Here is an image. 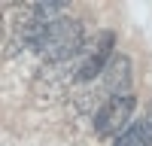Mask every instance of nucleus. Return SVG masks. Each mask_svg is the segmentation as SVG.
Instances as JSON below:
<instances>
[{
    "mask_svg": "<svg viewBox=\"0 0 152 146\" xmlns=\"http://www.w3.org/2000/svg\"><path fill=\"white\" fill-rule=\"evenodd\" d=\"M113 146H152V119H137L125 128Z\"/></svg>",
    "mask_w": 152,
    "mask_h": 146,
    "instance_id": "4",
    "label": "nucleus"
},
{
    "mask_svg": "<svg viewBox=\"0 0 152 146\" xmlns=\"http://www.w3.org/2000/svg\"><path fill=\"white\" fill-rule=\"evenodd\" d=\"M113 52H116V36L113 31H100L94 40H88L79 55L73 58V79L76 82H91L94 76L104 73V67L110 64Z\"/></svg>",
    "mask_w": 152,
    "mask_h": 146,
    "instance_id": "1",
    "label": "nucleus"
},
{
    "mask_svg": "<svg viewBox=\"0 0 152 146\" xmlns=\"http://www.w3.org/2000/svg\"><path fill=\"white\" fill-rule=\"evenodd\" d=\"M100 76H104V88H107L110 97L128 94V88H131V61L125 55H113Z\"/></svg>",
    "mask_w": 152,
    "mask_h": 146,
    "instance_id": "3",
    "label": "nucleus"
},
{
    "mask_svg": "<svg viewBox=\"0 0 152 146\" xmlns=\"http://www.w3.org/2000/svg\"><path fill=\"white\" fill-rule=\"evenodd\" d=\"M134 94H122V97H107L104 107L94 116V134L97 137H119V134L131 125V113H134Z\"/></svg>",
    "mask_w": 152,
    "mask_h": 146,
    "instance_id": "2",
    "label": "nucleus"
}]
</instances>
